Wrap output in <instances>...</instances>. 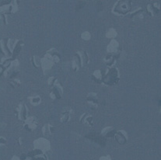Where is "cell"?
<instances>
[{"instance_id": "3957f363", "label": "cell", "mask_w": 161, "mask_h": 160, "mask_svg": "<svg viewBox=\"0 0 161 160\" xmlns=\"http://www.w3.org/2000/svg\"><path fill=\"white\" fill-rule=\"evenodd\" d=\"M39 152H40V151H38V150H35V151H32V152H30V153H29V155H30V156H32V155H35L36 153L38 154V153H39Z\"/></svg>"}, {"instance_id": "277c9868", "label": "cell", "mask_w": 161, "mask_h": 160, "mask_svg": "<svg viewBox=\"0 0 161 160\" xmlns=\"http://www.w3.org/2000/svg\"><path fill=\"white\" fill-rule=\"evenodd\" d=\"M37 160H44V159H37Z\"/></svg>"}, {"instance_id": "6da1fadb", "label": "cell", "mask_w": 161, "mask_h": 160, "mask_svg": "<svg viewBox=\"0 0 161 160\" xmlns=\"http://www.w3.org/2000/svg\"><path fill=\"white\" fill-rule=\"evenodd\" d=\"M86 138H88L90 139H91L92 141L98 143L99 145H101V146H105L106 145V140L104 138H103L101 136H100L98 134L95 133V132H91L88 134L86 135Z\"/></svg>"}, {"instance_id": "7a4b0ae2", "label": "cell", "mask_w": 161, "mask_h": 160, "mask_svg": "<svg viewBox=\"0 0 161 160\" xmlns=\"http://www.w3.org/2000/svg\"><path fill=\"white\" fill-rule=\"evenodd\" d=\"M84 4H85V2H79L77 4L76 9H80V8H82V6H83L82 5H84Z\"/></svg>"}]
</instances>
